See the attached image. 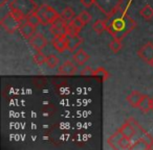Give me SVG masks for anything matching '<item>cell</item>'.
Returning <instances> with one entry per match:
<instances>
[{"mask_svg": "<svg viewBox=\"0 0 153 150\" xmlns=\"http://www.w3.org/2000/svg\"><path fill=\"white\" fill-rule=\"evenodd\" d=\"M58 73L61 75H74L76 73V66L71 61H65L59 67Z\"/></svg>", "mask_w": 153, "mask_h": 150, "instance_id": "obj_9", "label": "cell"}, {"mask_svg": "<svg viewBox=\"0 0 153 150\" xmlns=\"http://www.w3.org/2000/svg\"><path fill=\"white\" fill-rule=\"evenodd\" d=\"M66 31H67V34H78L80 32V30L76 29V28L74 27L71 23H67V26H66Z\"/></svg>", "mask_w": 153, "mask_h": 150, "instance_id": "obj_33", "label": "cell"}, {"mask_svg": "<svg viewBox=\"0 0 153 150\" xmlns=\"http://www.w3.org/2000/svg\"><path fill=\"white\" fill-rule=\"evenodd\" d=\"M69 23H71L72 25H74V27L76 28V29H79V30H81L82 28L84 27V25H85V23H84V22L82 21L81 19H80L79 16H78V17H74V20H72L71 22H69Z\"/></svg>", "mask_w": 153, "mask_h": 150, "instance_id": "obj_30", "label": "cell"}, {"mask_svg": "<svg viewBox=\"0 0 153 150\" xmlns=\"http://www.w3.org/2000/svg\"><path fill=\"white\" fill-rule=\"evenodd\" d=\"M53 48H55L56 50L59 51V52H61V53L64 52V51L67 49L65 40H64L63 38H53Z\"/></svg>", "mask_w": 153, "mask_h": 150, "instance_id": "obj_16", "label": "cell"}, {"mask_svg": "<svg viewBox=\"0 0 153 150\" xmlns=\"http://www.w3.org/2000/svg\"><path fill=\"white\" fill-rule=\"evenodd\" d=\"M74 59L78 65H84L89 59V55L83 49H80L74 54Z\"/></svg>", "mask_w": 153, "mask_h": 150, "instance_id": "obj_14", "label": "cell"}, {"mask_svg": "<svg viewBox=\"0 0 153 150\" xmlns=\"http://www.w3.org/2000/svg\"><path fill=\"white\" fill-rule=\"evenodd\" d=\"M123 133L117 129V132H114L113 135H111L110 137L108 138V145L110 146L112 149H121L120 147V142H121L122 138H123Z\"/></svg>", "mask_w": 153, "mask_h": 150, "instance_id": "obj_10", "label": "cell"}, {"mask_svg": "<svg viewBox=\"0 0 153 150\" xmlns=\"http://www.w3.org/2000/svg\"><path fill=\"white\" fill-rule=\"evenodd\" d=\"M142 98H143V94L142 93H140L138 91H132L131 93L127 96L126 100H127L128 103H129L132 108H137Z\"/></svg>", "mask_w": 153, "mask_h": 150, "instance_id": "obj_11", "label": "cell"}, {"mask_svg": "<svg viewBox=\"0 0 153 150\" xmlns=\"http://www.w3.org/2000/svg\"><path fill=\"white\" fill-rule=\"evenodd\" d=\"M122 42L121 40H117V39H113L110 43H109V48L112 51L113 53H117L119 51H121L122 49Z\"/></svg>", "mask_w": 153, "mask_h": 150, "instance_id": "obj_22", "label": "cell"}, {"mask_svg": "<svg viewBox=\"0 0 153 150\" xmlns=\"http://www.w3.org/2000/svg\"><path fill=\"white\" fill-rule=\"evenodd\" d=\"M151 110L153 112V97L151 98Z\"/></svg>", "mask_w": 153, "mask_h": 150, "instance_id": "obj_36", "label": "cell"}, {"mask_svg": "<svg viewBox=\"0 0 153 150\" xmlns=\"http://www.w3.org/2000/svg\"><path fill=\"white\" fill-rule=\"evenodd\" d=\"M30 44L32 45V47L34 49H36L37 51H41L47 44V41L44 37L41 34H35L32 38L28 40Z\"/></svg>", "mask_w": 153, "mask_h": 150, "instance_id": "obj_8", "label": "cell"}, {"mask_svg": "<svg viewBox=\"0 0 153 150\" xmlns=\"http://www.w3.org/2000/svg\"><path fill=\"white\" fill-rule=\"evenodd\" d=\"M51 26H53V27H56V28H66L67 22H65L63 20V18H62L61 16H59V17L51 24Z\"/></svg>", "mask_w": 153, "mask_h": 150, "instance_id": "obj_28", "label": "cell"}, {"mask_svg": "<svg viewBox=\"0 0 153 150\" xmlns=\"http://www.w3.org/2000/svg\"><path fill=\"white\" fill-rule=\"evenodd\" d=\"M106 30L113 37V39L123 40L136 27V22L126 13L120 9L114 14L108 16L105 19Z\"/></svg>", "mask_w": 153, "mask_h": 150, "instance_id": "obj_1", "label": "cell"}, {"mask_svg": "<svg viewBox=\"0 0 153 150\" xmlns=\"http://www.w3.org/2000/svg\"><path fill=\"white\" fill-rule=\"evenodd\" d=\"M10 9L19 11L25 17H27L28 15L36 12L38 5L34 0H13L10 3Z\"/></svg>", "mask_w": 153, "mask_h": 150, "instance_id": "obj_3", "label": "cell"}, {"mask_svg": "<svg viewBox=\"0 0 153 150\" xmlns=\"http://www.w3.org/2000/svg\"><path fill=\"white\" fill-rule=\"evenodd\" d=\"M123 0H94L96 7L104 14L106 17L114 14L121 9Z\"/></svg>", "mask_w": 153, "mask_h": 150, "instance_id": "obj_2", "label": "cell"}, {"mask_svg": "<svg viewBox=\"0 0 153 150\" xmlns=\"http://www.w3.org/2000/svg\"><path fill=\"white\" fill-rule=\"evenodd\" d=\"M26 21H27L28 23L33 24L34 26H38L39 24H41V20H40V18H39V16L37 15L36 12H34V13H32L30 15H28L27 17H26Z\"/></svg>", "mask_w": 153, "mask_h": 150, "instance_id": "obj_24", "label": "cell"}, {"mask_svg": "<svg viewBox=\"0 0 153 150\" xmlns=\"http://www.w3.org/2000/svg\"><path fill=\"white\" fill-rule=\"evenodd\" d=\"M94 71L91 67H84L81 71V75L82 76H94Z\"/></svg>", "mask_w": 153, "mask_h": 150, "instance_id": "obj_32", "label": "cell"}, {"mask_svg": "<svg viewBox=\"0 0 153 150\" xmlns=\"http://www.w3.org/2000/svg\"><path fill=\"white\" fill-rule=\"evenodd\" d=\"M7 0H0V7H3V5L7 3Z\"/></svg>", "mask_w": 153, "mask_h": 150, "instance_id": "obj_35", "label": "cell"}, {"mask_svg": "<svg viewBox=\"0 0 153 150\" xmlns=\"http://www.w3.org/2000/svg\"><path fill=\"white\" fill-rule=\"evenodd\" d=\"M119 130L123 133L124 137L130 138V139H132V138L135 135V130H134L133 126H132L129 122H127V121L125 122V124H123L121 127H120Z\"/></svg>", "mask_w": 153, "mask_h": 150, "instance_id": "obj_13", "label": "cell"}, {"mask_svg": "<svg viewBox=\"0 0 153 150\" xmlns=\"http://www.w3.org/2000/svg\"><path fill=\"white\" fill-rule=\"evenodd\" d=\"M151 66H152V67H153V64H152V65H151Z\"/></svg>", "mask_w": 153, "mask_h": 150, "instance_id": "obj_37", "label": "cell"}, {"mask_svg": "<svg viewBox=\"0 0 153 150\" xmlns=\"http://www.w3.org/2000/svg\"><path fill=\"white\" fill-rule=\"evenodd\" d=\"M58 64H59V59H58L57 55L55 54H51L47 56L46 59V65L48 68H51V69H53V68L57 67Z\"/></svg>", "mask_w": 153, "mask_h": 150, "instance_id": "obj_25", "label": "cell"}, {"mask_svg": "<svg viewBox=\"0 0 153 150\" xmlns=\"http://www.w3.org/2000/svg\"><path fill=\"white\" fill-rule=\"evenodd\" d=\"M137 55L140 59L152 65L153 64V43L148 42L143 45L137 51Z\"/></svg>", "mask_w": 153, "mask_h": 150, "instance_id": "obj_5", "label": "cell"}, {"mask_svg": "<svg viewBox=\"0 0 153 150\" xmlns=\"http://www.w3.org/2000/svg\"><path fill=\"white\" fill-rule=\"evenodd\" d=\"M131 145H132V142L130 138L127 137H123L120 142V147L121 149H131Z\"/></svg>", "mask_w": 153, "mask_h": 150, "instance_id": "obj_29", "label": "cell"}, {"mask_svg": "<svg viewBox=\"0 0 153 150\" xmlns=\"http://www.w3.org/2000/svg\"><path fill=\"white\" fill-rule=\"evenodd\" d=\"M81 3L86 7H90L92 4H94V0H81Z\"/></svg>", "mask_w": 153, "mask_h": 150, "instance_id": "obj_34", "label": "cell"}, {"mask_svg": "<svg viewBox=\"0 0 153 150\" xmlns=\"http://www.w3.org/2000/svg\"><path fill=\"white\" fill-rule=\"evenodd\" d=\"M94 30L97 34H102L106 30V23H105V20H97L96 22L92 25Z\"/></svg>", "mask_w": 153, "mask_h": 150, "instance_id": "obj_21", "label": "cell"}, {"mask_svg": "<svg viewBox=\"0 0 153 150\" xmlns=\"http://www.w3.org/2000/svg\"><path fill=\"white\" fill-rule=\"evenodd\" d=\"M131 149H140V150H143V149H150V148H149V146L147 145V143L144 141V140L140 139V140H137L136 142H134V143H132Z\"/></svg>", "mask_w": 153, "mask_h": 150, "instance_id": "obj_26", "label": "cell"}, {"mask_svg": "<svg viewBox=\"0 0 153 150\" xmlns=\"http://www.w3.org/2000/svg\"><path fill=\"white\" fill-rule=\"evenodd\" d=\"M0 24L4 28V30L9 34H14L15 31L19 30V27H20V24L21 22H19L13 15L12 13L10 12L9 14L4 16L2 19L0 20Z\"/></svg>", "mask_w": 153, "mask_h": 150, "instance_id": "obj_4", "label": "cell"}, {"mask_svg": "<svg viewBox=\"0 0 153 150\" xmlns=\"http://www.w3.org/2000/svg\"><path fill=\"white\" fill-rule=\"evenodd\" d=\"M46 59H47V57L45 56V55L43 54L41 51H37V53L35 54V56H34L35 63H36L37 65H39V66H42L43 64H46Z\"/></svg>", "mask_w": 153, "mask_h": 150, "instance_id": "obj_27", "label": "cell"}, {"mask_svg": "<svg viewBox=\"0 0 153 150\" xmlns=\"http://www.w3.org/2000/svg\"><path fill=\"white\" fill-rule=\"evenodd\" d=\"M137 108L143 113V114H147L148 112H150L151 110V97H149L148 95H143V98L140 99Z\"/></svg>", "mask_w": 153, "mask_h": 150, "instance_id": "obj_12", "label": "cell"}, {"mask_svg": "<svg viewBox=\"0 0 153 150\" xmlns=\"http://www.w3.org/2000/svg\"><path fill=\"white\" fill-rule=\"evenodd\" d=\"M19 31L24 39L30 40V39L36 34V26H34L33 24L28 23L26 20H24V21L21 22V24H20Z\"/></svg>", "mask_w": 153, "mask_h": 150, "instance_id": "obj_7", "label": "cell"}, {"mask_svg": "<svg viewBox=\"0 0 153 150\" xmlns=\"http://www.w3.org/2000/svg\"><path fill=\"white\" fill-rule=\"evenodd\" d=\"M79 18L85 23V25L88 23V22H90V20H91V16H90V14L88 13L87 11H82L81 13L79 14Z\"/></svg>", "mask_w": 153, "mask_h": 150, "instance_id": "obj_31", "label": "cell"}, {"mask_svg": "<svg viewBox=\"0 0 153 150\" xmlns=\"http://www.w3.org/2000/svg\"><path fill=\"white\" fill-rule=\"evenodd\" d=\"M94 76L98 78L100 81H105L109 78V72L104 67H99L94 71Z\"/></svg>", "mask_w": 153, "mask_h": 150, "instance_id": "obj_15", "label": "cell"}, {"mask_svg": "<svg viewBox=\"0 0 153 150\" xmlns=\"http://www.w3.org/2000/svg\"><path fill=\"white\" fill-rule=\"evenodd\" d=\"M60 16L63 18L64 21L67 22V23H69V22H71L72 20H74V10H72L71 7H65V9L63 10V12H62Z\"/></svg>", "mask_w": 153, "mask_h": 150, "instance_id": "obj_18", "label": "cell"}, {"mask_svg": "<svg viewBox=\"0 0 153 150\" xmlns=\"http://www.w3.org/2000/svg\"><path fill=\"white\" fill-rule=\"evenodd\" d=\"M51 32L53 34L55 38H65V36L67 34L66 28H56L53 26H51Z\"/></svg>", "mask_w": 153, "mask_h": 150, "instance_id": "obj_23", "label": "cell"}, {"mask_svg": "<svg viewBox=\"0 0 153 150\" xmlns=\"http://www.w3.org/2000/svg\"><path fill=\"white\" fill-rule=\"evenodd\" d=\"M140 14L145 20H151L153 19V9L150 5H145L142 10L140 11Z\"/></svg>", "mask_w": 153, "mask_h": 150, "instance_id": "obj_20", "label": "cell"}, {"mask_svg": "<svg viewBox=\"0 0 153 150\" xmlns=\"http://www.w3.org/2000/svg\"><path fill=\"white\" fill-rule=\"evenodd\" d=\"M66 43V47H67V50L69 52H74L76 51V49H78L81 44L83 43V39L78 34H67L64 38Z\"/></svg>", "mask_w": 153, "mask_h": 150, "instance_id": "obj_6", "label": "cell"}, {"mask_svg": "<svg viewBox=\"0 0 153 150\" xmlns=\"http://www.w3.org/2000/svg\"><path fill=\"white\" fill-rule=\"evenodd\" d=\"M59 14L57 13V11H56L53 7H49V5H47L46 7V11H45V18H46V20L48 21V24H51L53 21H55L56 19H57L58 17H59Z\"/></svg>", "mask_w": 153, "mask_h": 150, "instance_id": "obj_17", "label": "cell"}, {"mask_svg": "<svg viewBox=\"0 0 153 150\" xmlns=\"http://www.w3.org/2000/svg\"><path fill=\"white\" fill-rule=\"evenodd\" d=\"M46 7H47V4H42L41 7H39L38 9L36 10V13H37V15L39 16V18H40L41 24H42V25H48V21H47L46 18H45Z\"/></svg>", "mask_w": 153, "mask_h": 150, "instance_id": "obj_19", "label": "cell"}]
</instances>
